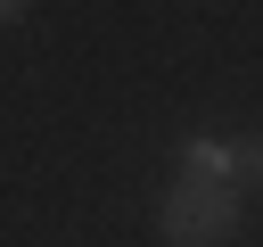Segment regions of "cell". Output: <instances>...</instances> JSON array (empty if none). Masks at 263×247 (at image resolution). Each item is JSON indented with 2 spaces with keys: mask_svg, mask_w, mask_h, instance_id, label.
<instances>
[{
  "mask_svg": "<svg viewBox=\"0 0 263 247\" xmlns=\"http://www.w3.org/2000/svg\"><path fill=\"white\" fill-rule=\"evenodd\" d=\"M238 231V189L230 181H181L164 198V239L173 247H222Z\"/></svg>",
  "mask_w": 263,
  "mask_h": 247,
  "instance_id": "1",
  "label": "cell"
},
{
  "mask_svg": "<svg viewBox=\"0 0 263 247\" xmlns=\"http://www.w3.org/2000/svg\"><path fill=\"white\" fill-rule=\"evenodd\" d=\"M222 165H238V173H255V181H263V132H255V140H238V148H222Z\"/></svg>",
  "mask_w": 263,
  "mask_h": 247,
  "instance_id": "3",
  "label": "cell"
},
{
  "mask_svg": "<svg viewBox=\"0 0 263 247\" xmlns=\"http://www.w3.org/2000/svg\"><path fill=\"white\" fill-rule=\"evenodd\" d=\"M181 165H189V181H222V148H214V140H189Z\"/></svg>",
  "mask_w": 263,
  "mask_h": 247,
  "instance_id": "2",
  "label": "cell"
},
{
  "mask_svg": "<svg viewBox=\"0 0 263 247\" xmlns=\"http://www.w3.org/2000/svg\"><path fill=\"white\" fill-rule=\"evenodd\" d=\"M16 16H25V0H0V25H16Z\"/></svg>",
  "mask_w": 263,
  "mask_h": 247,
  "instance_id": "4",
  "label": "cell"
}]
</instances>
